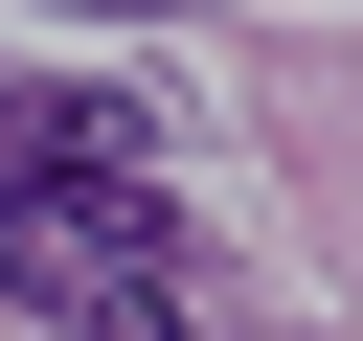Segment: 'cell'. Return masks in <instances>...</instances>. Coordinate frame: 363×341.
I'll use <instances>...</instances> for the list:
<instances>
[{"label":"cell","instance_id":"6da1fadb","mask_svg":"<svg viewBox=\"0 0 363 341\" xmlns=\"http://www.w3.org/2000/svg\"><path fill=\"white\" fill-rule=\"evenodd\" d=\"M182 273V205L136 182V159H0V318H113V296H159Z\"/></svg>","mask_w":363,"mask_h":341},{"label":"cell","instance_id":"7a4b0ae2","mask_svg":"<svg viewBox=\"0 0 363 341\" xmlns=\"http://www.w3.org/2000/svg\"><path fill=\"white\" fill-rule=\"evenodd\" d=\"M68 23H182V0H68Z\"/></svg>","mask_w":363,"mask_h":341}]
</instances>
